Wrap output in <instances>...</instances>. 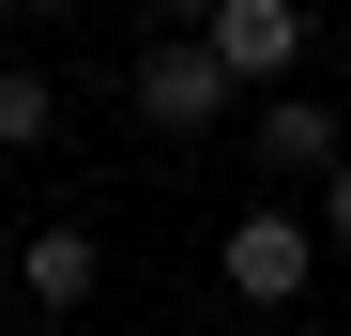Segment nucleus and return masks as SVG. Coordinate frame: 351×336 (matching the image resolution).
Here are the masks:
<instances>
[{"instance_id":"obj_1","label":"nucleus","mask_w":351,"mask_h":336,"mask_svg":"<svg viewBox=\"0 0 351 336\" xmlns=\"http://www.w3.org/2000/svg\"><path fill=\"white\" fill-rule=\"evenodd\" d=\"M123 92H138L153 138H214V123H229V62H214V31H153Z\"/></svg>"},{"instance_id":"obj_2","label":"nucleus","mask_w":351,"mask_h":336,"mask_svg":"<svg viewBox=\"0 0 351 336\" xmlns=\"http://www.w3.org/2000/svg\"><path fill=\"white\" fill-rule=\"evenodd\" d=\"M214 275H229L245 306H290V291L321 275V230H306V214H229V245H214Z\"/></svg>"},{"instance_id":"obj_3","label":"nucleus","mask_w":351,"mask_h":336,"mask_svg":"<svg viewBox=\"0 0 351 336\" xmlns=\"http://www.w3.org/2000/svg\"><path fill=\"white\" fill-rule=\"evenodd\" d=\"M214 62L229 77H290L306 62V0H214Z\"/></svg>"},{"instance_id":"obj_4","label":"nucleus","mask_w":351,"mask_h":336,"mask_svg":"<svg viewBox=\"0 0 351 336\" xmlns=\"http://www.w3.org/2000/svg\"><path fill=\"white\" fill-rule=\"evenodd\" d=\"M260 153L290 168V184H321V168H336L351 138H336V107H321V92H275V107H260Z\"/></svg>"},{"instance_id":"obj_5","label":"nucleus","mask_w":351,"mask_h":336,"mask_svg":"<svg viewBox=\"0 0 351 336\" xmlns=\"http://www.w3.org/2000/svg\"><path fill=\"white\" fill-rule=\"evenodd\" d=\"M31 306H92V230H31Z\"/></svg>"},{"instance_id":"obj_6","label":"nucleus","mask_w":351,"mask_h":336,"mask_svg":"<svg viewBox=\"0 0 351 336\" xmlns=\"http://www.w3.org/2000/svg\"><path fill=\"white\" fill-rule=\"evenodd\" d=\"M46 107H62V92H46L31 62H0V153H31V138H46Z\"/></svg>"},{"instance_id":"obj_7","label":"nucleus","mask_w":351,"mask_h":336,"mask_svg":"<svg viewBox=\"0 0 351 336\" xmlns=\"http://www.w3.org/2000/svg\"><path fill=\"white\" fill-rule=\"evenodd\" d=\"M321 245H351V153L321 168Z\"/></svg>"},{"instance_id":"obj_8","label":"nucleus","mask_w":351,"mask_h":336,"mask_svg":"<svg viewBox=\"0 0 351 336\" xmlns=\"http://www.w3.org/2000/svg\"><path fill=\"white\" fill-rule=\"evenodd\" d=\"M153 16H168V31H214V0H153Z\"/></svg>"},{"instance_id":"obj_9","label":"nucleus","mask_w":351,"mask_h":336,"mask_svg":"<svg viewBox=\"0 0 351 336\" xmlns=\"http://www.w3.org/2000/svg\"><path fill=\"white\" fill-rule=\"evenodd\" d=\"M0 16H62V0H0Z\"/></svg>"},{"instance_id":"obj_10","label":"nucleus","mask_w":351,"mask_h":336,"mask_svg":"<svg viewBox=\"0 0 351 336\" xmlns=\"http://www.w3.org/2000/svg\"><path fill=\"white\" fill-rule=\"evenodd\" d=\"M16 336H62V321H16Z\"/></svg>"}]
</instances>
